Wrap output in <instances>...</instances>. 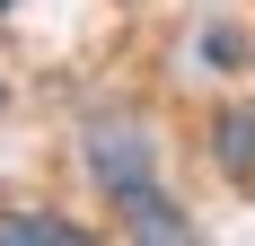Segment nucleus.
<instances>
[{
	"instance_id": "f257e3e1",
	"label": "nucleus",
	"mask_w": 255,
	"mask_h": 246,
	"mask_svg": "<svg viewBox=\"0 0 255 246\" xmlns=\"http://www.w3.org/2000/svg\"><path fill=\"white\" fill-rule=\"evenodd\" d=\"M79 167L106 194V211L132 202V194H150L158 185V123L141 106H97V115L79 123Z\"/></svg>"
},
{
	"instance_id": "f03ea898",
	"label": "nucleus",
	"mask_w": 255,
	"mask_h": 246,
	"mask_svg": "<svg viewBox=\"0 0 255 246\" xmlns=\"http://www.w3.org/2000/svg\"><path fill=\"white\" fill-rule=\"evenodd\" d=\"M203 158L229 194H255V97H220L203 123Z\"/></svg>"
},
{
	"instance_id": "7ed1b4c3",
	"label": "nucleus",
	"mask_w": 255,
	"mask_h": 246,
	"mask_svg": "<svg viewBox=\"0 0 255 246\" xmlns=\"http://www.w3.org/2000/svg\"><path fill=\"white\" fill-rule=\"evenodd\" d=\"M115 229H124V238H150V246H185L194 238V211H185L167 185H150V194L115 202Z\"/></svg>"
},
{
	"instance_id": "20e7f679",
	"label": "nucleus",
	"mask_w": 255,
	"mask_h": 246,
	"mask_svg": "<svg viewBox=\"0 0 255 246\" xmlns=\"http://www.w3.org/2000/svg\"><path fill=\"white\" fill-rule=\"evenodd\" d=\"M194 62H203L211 79H238V71H255V26H238V18H211L203 35H194Z\"/></svg>"
},
{
	"instance_id": "39448f33",
	"label": "nucleus",
	"mask_w": 255,
	"mask_h": 246,
	"mask_svg": "<svg viewBox=\"0 0 255 246\" xmlns=\"http://www.w3.org/2000/svg\"><path fill=\"white\" fill-rule=\"evenodd\" d=\"M0 246H88V220H62V211H0Z\"/></svg>"
},
{
	"instance_id": "423d86ee",
	"label": "nucleus",
	"mask_w": 255,
	"mask_h": 246,
	"mask_svg": "<svg viewBox=\"0 0 255 246\" xmlns=\"http://www.w3.org/2000/svg\"><path fill=\"white\" fill-rule=\"evenodd\" d=\"M9 9H18V0H0V18H9Z\"/></svg>"
},
{
	"instance_id": "0eeeda50",
	"label": "nucleus",
	"mask_w": 255,
	"mask_h": 246,
	"mask_svg": "<svg viewBox=\"0 0 255 246\" xmlns=\"http://www.w3.org/2000/svg\"><path fill=\"white\" fill-rule=\"evenodd\" d=\"M0 106H9V88H0Z\"/></svg>"
}]
</instances>
